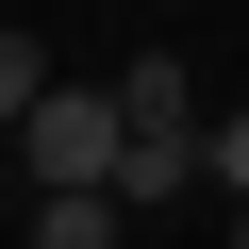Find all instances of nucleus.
Listing matches in <instances>:
<instances>
[{
    "mask_svg": "<svg viewBox=\"0 0 249 249\" xmlns=\"http://www.w3.org/2000/svg\"><path fill=\"white\" fill-rule=\"evenodd\" d=\"M116 150H133V100L50 67V100L17 116V166H34V183H116Z\"/></svg>",
    "mask_w": 249,
    "mask_h": 249,
    "instance_id": "nucleus-1",
    "label": "nucleus"
},
{
    "mask_svg": "<svg viewBox=\"0 0 249 249\" xmlns=\"http://www.w3.org/2000/svg\"><path fill=\"white\" fill-rule=\"evenodd\" d=\"M116 232H133L116 183H34V249H116Z\"/></svg>",
    "mask_w": 249,
    "mask_h": 249,
    "instance_id": "nucleus-2",
    "label": "nucleus"
},
{
    "mask_svg": "<svg viewBox=\"0 0 249 249\" xmlns=\"http://www.w3.org/2000/svg\"><path fill=\"white\" fill-rule=\"evenodd\" d=\"M34 100H50V50H34V34H0V133H17Z\"/></svg>",
    "mask_w": 249,
    "mask_h": 249,
    "instance_id": "nucleus-3",
    "label": "nucleus"
},
{
    "mask_svg": "<svg viewBox=\"0 0 249 249\" xmlns=\"http://www.w3.org/2000/svg\"><path fill=\"white\" fill-rule=\"evenodd\" d=\"M216 199H249V116H216Z\"/></svg>",
    "mask_w": 249,
    "mask_h": 249,
    "instance_id": "nucleus-4",
    "label": "nucleus"
},
{
    "mask_svg": "<svg viewBox=\"0 0 249 249\" xmlns=\"http://www.w3.org/2000/svg\"><path fill=\"white\" fill-rule=\"evenodd\" d=\"M17 183H34V166H17V133H0V199H17Z\"/></svg>",
    "mask_w": 249,
    "mask_h": 249,
    "instance_id": "nucleus-5",
    "label": "nucleus"
},
{
    "mask_svg": "<svg viewBox=\"0 0 249 249\" xmlns=\"http://www.w3.org/2000/svg\"><path fill=\"white\" fill-rule=\"evenodd\" d=\"M232 249H249V199H232Z\"/></svg>",
    "mask_w": 249,
    "mask_h": 249,
    "instance_id": "nucleus-6",
    "label": "nucleus"
}]
</instances>
